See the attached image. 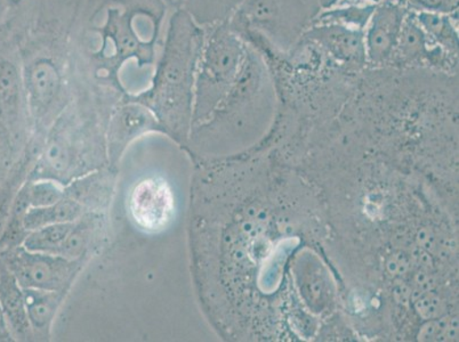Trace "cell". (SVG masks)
<instances>
[{
  "label": "cell",
  "instance_id": "22",
  "mask_svg": "<svg viewBox=\"0 0 459 342\" xmlns=\"http://www.w3.org/2000/svg\"><path fill=\"white\" fill-rule=\"evenodd\" d=\"M383 0H318L319 11L349 5H377Z\"/></svg>",
  "mask_w": 459,
  "mask_h": 342
},
{
  "label": "cell",
  "instance_id": "11",
  "mask_svg": "<svg viewBox=\"0 0 459 342\" xmlns=\"http://www.w3.org/2000/svg\"><path fill=\"white\" fill-rule=\"evenodd\" d=\"M27 104L33 120L44 123L61 101L64 78L51 58L41 57L27 73Z\"/></svg>",
  "mask_w": 459,
  "mask_h": 342
},
{
  "label": "cell",
  "instance_id": "16",
  "mask_svg": "<svg viewBox=\"0 0 459 342\" xmlns=\"http://www.w3.org/2000/svg\"><path fill=\"white\" fill-rule=\"evenodd\" d=\"M415 16L433 45L458 56V12L448 14L420 12Z\"/></svg>",
  "mask_w": 459,
  "mask_h": 342
},
{
  "label": "cell",
  "instance_id": "19",
  "mask_svg": "<svg viewBox=\"0 0 459 342\" xmlns=\"http://www.w3.org/2000/svg\"><path fill=\"white\" fill-rule=\"evenodd\" d=\"M377 5H349L321 10L312 23H336L365 31Z\"/></svg>",
  "mask_w": 459,
  "mask_h": 342
},
{
  "label": "cell",
  "instance_id": "15",
  "mask_svg": "<svg viewBox=\"0 0 459 342\" xmlns=\"http://www.w3.org/2000/svg\"><path fill=\"white\" fill-rule=\"evenodd\" d=\"M87 212L89 211L81 199L74 197L71 191H66L65 198L52 206L29 208L23 217V228L26 232H31L48 225L74 222Z\"/></svg>",
  "mask_w": 459,
  "mask_h": 342
},
{
  "label": "cell",
  "instance_id": "3",
  "mask_svg": "<svg viewBox=\"0 0 459 342\" xmlns=\"http://www.w3.org/2000/svg\"><path fill=\"white\" fill-rule=\"evenodd\" d=\"M277 111L278 95L273 74L261 54L248 45L235 86L211 118L194 132L204 131L217 139L223 137L247 146L250 151L260 148L266 140Z\"/></svg>",
  "mask_w": 459,
  "mask_h": 342
},
{
  "label": "cell",
  "instance_id": "4",
  "mask_svg": "<svg viewBox=\"0 0 459 342\" xmlns=\"http://www.w3.org/2000/svg\"><path fill=\"white\" fill-rule=\"evenodd\" d=\"M204 29V44L195 74L191 132L211 118L235 86L248 48L229 21Z\"/></svg>",
  "mask_w": 459,
  "mask_h": 342
},
{
  "label": "cell",
  "instance_id": "20",
  "mask_svg": "<svg viewBox=\"0 0 459 342\" xmlns=\"http://www.w3.org/2000/svg\"><path fill=\"white\" fill-rule=\"evenodd\" d=\"M26 187L29 208L52 206L65 198L66 189L62 183L54 179H40L29 183Z\"/></svg>",
  "mask_w": 459,
  "mask_h": 342
},
{
  "label": "cell",
  "instance_id": "17",
  "mask_svg": "<svg viewBox=\"0 0 459 342\" xmlns=\"http://www.w3.org/2000/svg\"><path fill=\"white\" fill-rule=\"evenodd\" d=\"M74 222L48 225V227L28 232L24 236L23 247L32 252L56 254L60 256L66 237H68Z\"/></svg>",
  "mask_w": 459,
  "mask_h": 342
},
{
  "label": "cell",
  "instance_id": "9",
  "mask_svg": "<svg viewBox=\"0 0 459 342\" xmlns=\"http://www.w3.org/2000/svg\"><path fill=\"white\" fill-rule=\"evenodd\" d=\"M304 37L319 46L333 64L352 73H361L367 64L365 31L336 23H311Z\"/></svg>",
  "mask_w": 459,
  "mask_h": 342
},
{
  "label": "cell",
  "instance_id": "18",
  "mask_svg": "<svg viewBox=\"0 0 459 342\" xmlns=\"http://www.w3.org/2000/svg\"><path fill=\"white\" fill-rule=\"evenodd\" d=\"M244 0H186V10L203 28L225 22Z\"/></svg>",
  "mask_w": 459,
  "mask_h": 342
},
{
  "label": "cell",
  "instance_id": "21",
  "mask_svg": "<svg viewBox=\"0 0 459 342\" xmlns=\"http://www.w3.org/2000/svg\"><path fill=\"white\" fill-rule=\"evenodd\" d=\"M409 12H432V13H455L458 12L459 0H394Z\"/></svg>",
  "mask_w": 459,
  "mask_h": 342
},
{
  "label": "cell",
  "instance_id": "13",
  "mask_svg": "<svg viewBox=\"0 0 459 342\" xmlns=\"http://www.w3.org/2000/svg\"><path fill=\"white\" fill-rule=\"evenodd\" d=\"M0 304L5 312L14 340H31L33 333L28 319L22 286L3 261H0Z\"/></svg>",
  "mask_w": 459,
  "mask_h": 342
},
{
  "label": "cell",
  "instance_id": "5",
  "mask_svg": "<svg viewBox=\"0 0 459 342\" xmlns=\"http://www.w3.org/2000/svg\"><path fill=\"white\" fill-rule=\"evenodd\" d=\"M318 12V0H244L228 21L240 37L256 35L275 51L287 53Z\"/></svg>",
  "mask_w": 459,
  "mask_h": 342
},
{
  "label": "cell",
  "instance_id": "6",
  "mask_svg": "<svg viewBox=\"0 0 459 342\" xmlns=\"http://www.w3.org/2000/svg\"><path fill=\"white\" fill-rule=\"evenodd\" d=\"M4 262L22 287L65 294L81 272L82 260L29 252L23 245L7 250Z\"/></svg>",
  "mask_w": 459,
  "mask_h": 342
},
{
  "label": "cell",
  "instance_id": "10",
  "mask_svg": "<svg viewBox=\"0 0 459 342\" xmlns=\"http://www.w3.org/2000/svg\"><path fill=\"white\" fill-rule=\"evenodd\" d=\"M408 12L394 0H383L375 7L365 29L368 68L389 66Z\"/></svg>",
  "mask_w": 459,
  "mask_h": 342
},
{
  "label": "cell",
  "instance_id": "23",
  "mask_svg": "<svg viewBox=\"0 0 459 342\" xmlns=\"http://www.w3.org/2000/svg\"><path fill=\"white\" fill-rule=\"evenodd\" d=\"M0 341H14V337L12 335L10 327H8L2 304H0Z\"/></svg>",
  "mask_w": 459,
  "mask_h": 342
},
{
  "label": "cell",
  "instance_id": "24",
  "mask_svg": "<svg viewBox=\"0 0 459 342\" xmlns=\"http://www.w3.org/2000/svg\"><path fill=\"white\" fill-rule=\"evenodd\" d=\"M364 273H365V274H364V277H365V275H366V270H364ZM364 282H365V279H364ZM364 285H365V283H364ZM364 291H365V286H364Z\"/></svg>",
  "mask_w": 459,
  "mask_h": 342
},
{
  "label": "cell",
  "instance_id": "1",
  "mask_svg": "<svg viewBox=\"0 0 459 342\" xmlns=\"http://www.w3.org/2000/svg\"><path fill=\"white\" fill-rule=\"evenodd\" d=\"M244 161V157H243ZM245 166V161H244ZM265 152L262 181L258 152L254 173L241 177L235 156L207 158L195 171L191 189L192 275L200 303L227 339H311L319 329L313 312L335 289L338 270L332 232L318 190L290 209L285 201L296 168ZM298 200V199H296ZM296 202V201H295ZM294 202V203H295ZM299 204V203H298Z\"/></svg>",
  "mask_w": 459,
  "mask_h": 342
},
{
  "label": "cell",
  "instance_id": "14",
  "mask_svg": "<svg viewBox=\"0 0 459 342\" xmlns=\"http://www.w3.org/2000/svg\"><path fill=\"white\" fill-rule=\"evenodd\" d=\"M22 289L33 338H44L46 339L51 333L56 312L64 302L65 294L56 291L28 289V287H22Z\"/></svg>",
  "mask_w": 459,
  "mask_h": 342
},
{
  "label": "cell",
  "instance_id": "7",
  "mask_svg": "<svg viewBox=\"0 0 459 342\" xmlns=\"http://www.w3.org/2000/svg\"><path fill=\"white\" fill-rule=\"evenodd\" d=\"M389 66L395 69H428L446 74H458V56L433 45L420 27L415 13L408 12Z\"/></svg>",
  "mask_w": 459,
  "mask_h": 342
},
{
  "label": "cell",
  "instance_id": "12",
  "mask_svg": "<svg viewBox=\"0 0 459 342\" xmlns=\"http://www.w3.org/2000/svg\"><path fill=\"white\" fill-rule=\"evenodd\" d=\"M158 126L160 124L144 104H128L119 108L110 124L108 153L111 157L118 158L129 141Z\"/></svg>",
  "mask_w": 459,
  "mask_h": 342
},
{
  "label": "cell",
  "instance_id": "8",
  "mask_svg": "<svg viewBox=\"0 0 459 342\" xmlns=\"http://www.w3.org/2000/svg\"><path fill=\"white\" fill-rule=\"evenodd\" d=\"M174 211L172 186L162 177L142 179L129 194V215L136 227L145 232L157 233L169 227Z\"/></svg>",
  "mask_w": 459,
  "mask_h": 342
},
{
  "label": "cell",
  "instance_id": "2",
  "mask_svg": "<svg viewBox=\"0 0 459 342\" xmlns=\"http://www.w3.org/2000/svg\"><path fill=\"white\" fill-rule=\"evenodd\" d=\"M204 38V29L186 10L173 15L152 89L141 102L178 141H185L191 133L195 74Z\"/></svg>",
  "mask_w": 459,
  "mask_h": 342
}]
</instances>
